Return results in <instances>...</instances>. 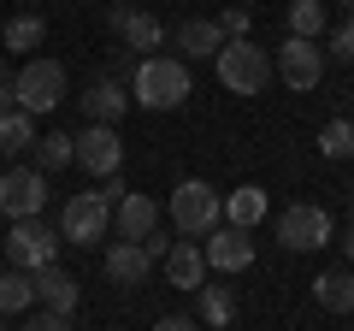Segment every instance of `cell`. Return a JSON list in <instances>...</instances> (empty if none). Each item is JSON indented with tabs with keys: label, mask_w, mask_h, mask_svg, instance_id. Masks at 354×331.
Here are the masks:
<instances>
[{
	"label": "cell",
	"mask_w": 354,
	"mask_h": 331,
	"mask_svg": "<svg viewBox=\"0 0 354 331\" xmlns=\"http://www.w3.org/2000/svg\"><path fill=\"white\" fill-rule=\"evenodd\" d=\"M48 260H59V231L41 225V219H12V237H6V267L41 272Z\"/></svg>",
	"instance_id": "6"
},
{
	"label": "cell",
	"mask_w": 354,
	"mask_h": 331,
	"mask_svg": "<svg viewBox=\"0 0 354 331\" xmlns=\"http://www.w3.org/2000/svg\"><path fill=\"white\" fill-rule=\"evenodd\" d=\"M18 107V95H12V83H6V89H0V113H12Z\"/></svg>",
	"instance_id": "33"
},
{
	"label": "cell",
	"mask_w": 354,
	"mask_h": 331,
	"mask_svg": "<svg viewBox=\"0 0 354 331\" xmlns=\"http://www.w3.org/2000/svg\"><path fill=\"white\" fill-rule=\"evenodd\" d=\"M48 207V172L36 166H6L0 172V213L6 219H36Z\"/></svg>",
	"instance_id": "8"
},
{
	"label": "cell",
	"mask_w": 354,
	"mask_h": 331,
	"mask_svg": "<svg viewBox=\"0 0 354 331\" xmlns=\"http://www.w3.org/2000/svg\"><path fill=\"white\" fill-rule=\"evenodd\" d=\"M165 213H171V225L183 231V237H207V231L225 219V195H218L213 184H201V178H183L171 190V207H165Z\"/></svg>",
	"instance_id": "3"
},
{
	"label": "cell",
	"mask_w": 354,
	"mask_h": 331,
	"mask_svg": "<svg viewBox=\"0 0 354 331\" xmlns=\"http://www.w3.org/2000/svg\"><path fill=\"white\" fill-rule=\"evenodd\" d=\"M24 307H36V278L18 272V267H6L0 272V314L12 319V314H24Z\"/></svg>",
	"instance_id": "23"
},
{
	"label": "cell",
	"mask_w": 354,
	"mask_h": 331,
	"mask_svg": "<svg viewBox=\"0 0 354 331\" xmlns=\"http://www.w3.org/2000/svg\"><path fill=\"white\" fill-rule=\"evenodd\" d=\"M218 30H225V42H236V36H248V30H254V18H248V6H230V12L218 18Z\"/></svg>",
	"instance_id": "29"
},
{
	"label": "cell",
	"mask_w": 354,
	"mask_h": 331,
	"mask_svg": "<svg viewBox=\"0 0 354 331\" xmlns=\"http://www.w3.org/2000/svg\"><path fill=\"white\" fill-rule=\"evenodd\" d=\"M213 71H218V83L230 95H266V83H272V53L254 48L248 36H236V42H225L213 53Z\"/></svg>",
	"instance_id": "2"
},
{
	"label": "cell",
	"mask_w": 354,
	"mask_h": 331,
	"mask_svg": "<svg viewBox=\"0 0 354 331\" xmlns=\"http://www.w3.org/2000/svg\"><path fill=\"white\" fill-rule=\"evenodd\" d=\"M71 160L88 178H113V172H124V142L113 125H88L83 136H71Z\"/></svg>",
	"instance_id": "9"
},
{
	"label": "cell",
	"mask_w": 354,
	"mask_h": 331,
	"mask_svg": "<svg viewBox=\"0 0 354 331\" xmlns=\"http://www.w3.org/2000/svg\"><path fill=\"white\" fill-rule=\"evenodd\" d=\"M195 296H201V319L207 325H230V319H236V296H230L225 284H201Z\"/></svg>",
	"instance_id": "25"
},
{
	"label": "cell",
	"mask_w": 354,
	"mask_h": 331,
	"mask_svg": "<svg viewBox=\"0 0 354 331\" xmlns=\"http://www.w3.org/2000/svg\"><path fill=\"white\" fill-rule=\"evenodd\" d=\"M0 42H6L12 53L41 48V42H48V18H41V12H12V18H6V30H0Z\"/></svg>",
	"instance_id": "22"
},
{
	"label": "cell",
	"mask_w": 354,
	"mask_h": 331,
	"mask_svg": "<svg viewBox=\"0 0 354 331\" xmlns=\"http://www.w3.org/2000/svg\"><path fill=\"white\" fill-rule=\"evenodd\" d=\"M266 213H272V202H266V190H260V184H242V190H230V195H225V225L254 231Z\"/></svg>",
	"instance_id": "19"
},
{
	"label": "cell",
	"mask_w": 354,
	"mask_h": 331,
	"mask_svg": "<svg viewBox=\"0 0 354 331\" xmlns=\"http://www.w3.org/2000/svg\"><path fill=\"white\" fill-rule=\"evenodd\" d=\"M319 154H325V160H348L354 154V125L348 118H330V125L319 130Z\"/></svg>",
	"instance_id": "26"
},
{
	"label": "cell",
	"mask_w": 354,
	"mask_h": 331,
	"mask_svg": "<svg viewBox=\"0 0 354 331\" xmlns=\"http://www.w3.org/2000/svg\"><path fill=\"white\" fill-rule=\"evenodd\" d=\"M12 95H18V107H24L30 118L53 113V107L65 101V65L59 60H30L24 71L12 77Z\"/></svg>",
	"instance_id": "5"
},
{
	"label": "cell",
	"mask_w": 354,
	"mask_h": 331,
	"mask_svg": "<svg viewBox=\"0 0 354 331\" xmlns=\"http://www.w3.org/2000/svg\"><path fill=\"white\" fill-rule=\"evenodd\" d=\"M36 148V118L24 113V107H12V113H0V154L6 160H18V154Z\"/></svg>",
	"instance_id": "21"
},
{
	"label": "cell",
	"mask_w": 354,
	"mask_h": 331,
	"mask_svg": "<svg viewBox=\"0 0 354 331\" xmlns=\"http://www.w3.org/2000/svg\"><path fill=\"white\" fill-rule=\"evenodd\" d=\"M330 237H337V225H330V213L313 207V202H295L290 213H278V242L290 249V255H313V249H325Z\"/></svg>",
	"instance_id": "7"
},
{
	"label": "cell",
	"mask_w": 354,
	"mask_h": 331,
	"mask_svg": "<svg viewBox=\"0 0 354 331\" xmlns=\"http://www.w3.org/2000/svg\"><path fill=\"white\" fill-rule=\"evenodd\" d=\"M130 101L148 107V113H177V107L189 101V65L165 60V53L136 60V71H130Z\"/></svg>",
	"instance_id": "1"
},
{
	"label": "cell",
	"mask_w": 354,
	"mask_h": 331,
	"mask_svg": "<svg viewBox=\"0 0 354 331\" xmlns=\"http://www.w3.org/2000/svg\"><path fill=\"white\" fill-rule=\"evenodd\" d=\"M113 231L124 242H142V237H153L160 231V207H153V195H136V190H124V202L113 207Z\"/></svg>",
	"instance_id": "15"
},
{
	"label": "cell",
	"mask_w": 354,
	"mask_h": 331,
	"mask_svg": "<svg viewBox=\"0 0 354 331\" xmlns=\"http://www.w3.org/2000/svg\"><path fill=\"white\" fill-rule=\"evenodd\" d=\"M30 278H36V302L48 307V314H65V319L77 314V302H83V284H77L71 272L59 267V260H48V267L30 272Z\"/></svg>",
	"instance_id": "13"
},
{
	"label": "cell",
	"mask_w": 354,
	"mask_h": 331,
	"mask_svg": "<svg viewBox=\"0 0 354 331\" xmlns=\"http://www.w3.org/2000/svg\"><path fill=\"white\" fill-rule=\"evenodd\" d=\"M18 331H65V314H48V307H41V314H36V319H24Z\"/></svg>",
	"instance_id": "30"
},
{
	"label": "cell",
	"mask_w": 354,
	"mask_h": 331,
	"mask_svg": "<svg viewBox=\"0 0 354 331\" xmlns=\"http://www.w3.org/2000/svg\"><path fill=\"white\" fill-rule=\"evenodd\" d=\"M325 48L337 53L342 65H354V12L342 18V24H325Z\"/></svg>",
	"instance_id": "28"
},
{
	"label": "cell",
	"mask_w": 354,
	"mask_h": 331,
	"mask_svg": "<svg viewBox=\"0 0 354 331\" xmlns=\"http://www.w3.org/2000/svg\"><path fill=\"white\" fill-rule=\"evenodd\" d=\"M342 12H354V0H342Z\"/></svg>",
	"instance_id": "35"
},
{
	"label": "cell",
	"mask_w": 354,
	"mask_h": 331,
	"mask_svg": "<svg viewBox=\"0 0 354 331\" xmlns=\"http://www.w3.org/2000/svg\"><path fill=\"white\" fill-rule=\"evenodd\" d=\"M201 255H207V272H248V267H254V231L225 225V219H218V225L207 231Z\"/></svg>",
	"instance_id": "11"
},
{
	"label": "cell",
	"mask_w": 354,
	"mask_h": 331,
	"mask_svg": "<svg viewBox=\"0 0 354 331\" xmlns=\"http://www.w3.org/2000/svg\"><path fill=\"white\" fill-rule=\"evenodd\" d=\"M153 331H201V325L189 314H165V319H153Z\"/></svg>",
	"instance_id": "31"
},
{
	"label": "cell",
	"mask_w": 354,
	"mask_h": 331,
	"mask_svg": "<svg viewBox=\"0 0 354 331\" xmlns=\"http://www.w3.org/2000/svg\"><path fill=\"white\" fill-rule=\"evenodd\" d=\"M342 255L354 260V219H348V225H342Z\"/></svg>",
	"instance_id": "32"
},
{
	"label": "cell",
	"mask_w": 354,
	"mask_h": 331,
	"mask_svg": "<svg viewBox=\"0 0 354 331\" xmlns=\"http://www.w3.org/2000/svg\"><path fill=\"white\" fill-rule=\"evenodd\" d=\"M6 83H12V65H6V60H0V89H6Z\"/></svg>",
	"instance_id": "34"
},
{
	"label": "cell",
	"mask_w": 354,
	"mask_h": 331,
	"mask_svg": "<svg viewBox=\"0 0 354 331\" xmlns=\"http://www.w3.org/2000/svg\"><path fill=\"white\" fill-rule=\"evenodd\" d=\"M148 272H153V255L142 249V242H124V237H118L113 249H106V278H113V284H142Z\"/></svg>",
	"instance_id": "18"
},
{
	"label": "cell",
	"mask_w": 354,
	"mask_h": 331,
	"mask_svg": "<svg viewBox=\"0 0 354 331\" xmlns=\"http://www.w3.org/2000/svg\"><path fill=\"white\" fill-rule=\"evenodd\" d=\"M113 231V202L101 190H77L71 202L59 207V237L77 242V249H95V242Z\"/></svg>",
	"instance_id": "4"
},
{
	"label": "cell",
	"mask_w": 354,
	"mask_h": 331,
	"mask_svg": "<svg viewBox=\"0 0 354 331\" xmlns=\"http://www.w3.org/2000/svg\"><path fill=\"white\" fill-rule=\"evenodd\" d=\"M77 101H83L88 125H118V118H124V107H130V89L118 83V77H95V83H88V95H77Z\"/></svg>",
	"instance_id": "16"
},
{
	"label": "cell",
	"mask_w": 354,
	"mask_h": 331,
	"mask_svg": "<svg viewBox=\"0 0 354 331\" xmlns=\"http://www.w3.org/2000/svg\"><path fill=\"white\" fill-rule=\"evenodd\" d=\"M213 331H230V325H213Z\"/></svg>",
	"instance_id": "37"
},
{
	"label": "cell",
	"mask_w": 354,
	"mask_h": 331,
	"mask_svg": "<svg viewBox=\"0 0 354 331\" xmlns=\"http://www.w3.org/2000/svg\"><path fill=\"white\" fill-rule=\"evenodd\" d=\"M165 278L171 290H201L207 284V255H201V237H183L165 249Z\"/></svg>",
	"instance_id": "14"
},
{
	"label": "cell",
	"mask_w": 354,
	"mask_h": 331,
	"mask_svg": "<svg viewBox=\"0 0 354 331\" xmlns=\"http://www.w3.org/2000/svg\"><path fill=\"white\" fill-rule=\"evenodd\" d=\"M106 24H113L118 42H124L130 53H142V60L165 42V24H160L153 12H142V6H113V12H106Z\"/></svg>",
	"instance_id": "12"
},
{
	"label": "cell",
	"mask_w": 354,
	"mask_h": 331,
	"mask_svg": "<svg viewBox=\"0 0 354 331\" xmlns=\"http://www.w3.org/2000/svg\"><path fill=\"white\" fill-rule=\"evenodd\" d=\"M0 331H6V314H0Z\"/></svg>",
	"instance_id": "36"
},
{
	"label": "cell",
	"mask_w": 354,
	"mask_h": 331,
	"mask_svg": "<svg viewBox=\"0 0 354 331\" xmlns=\"http://www.w3.org/2000/svg\"><path fill=\"white\" fill-rule=\"evenodd\" d=\"M218 48H225L218 18H189V24H177V53H183V65L189 60H213Z\"/></svg>",
	"instance_id": "17"
},
{
	"label": "cell",
	"mask_w": 354,
	"mask_h": 331,
	"mask_svg": "<svg viewBox=\"0 0 354 331\" xmlns=\"http://www.w3.org/2000/svg\"><path fill=\"white\" fill-rule=\"evenodd\" d=\"M272 71H278L290 89H313L319 77H325V48H319V42H307V36H283Z\"/></svg>",
	"instance_id": "10"
},
{
	"label": "cell",
	"mask_w": 354,
	"mask_h": 331,
	"mask_svg": "<svg viewBox=\"0 0 354 331\" xmlns=\"http://www.w3.org/2000/svg\"><path fill=\"white\" fill-rule=\"evenodd\" d=\"M313 302L325 307V314H354V272H342V267L319 272L313 278Z\"/></svg>",
	"instance_id": "20"
},
{
	"label": "cell",
	"mask_w": 354,
	"mask_h": 331,
	"mask_svg": "<svg viewBox=\"0 0 354 331\" xmlns=\"http://www.w3.org/2000/svg\"><path fill=\"white\" fill-rule=\"evenodd\" d=\"M283 24H290V36H307V42H319L325 36V0H290V12H283Z\"/></svg>",
	"instance_id": "24"
},
{
	"label": "cell",
	"mask_w": 354,
	"mask_h": 331,
	"mask_svg": "<svg viewBox=\"0 0 354 331\" xmlns=\"http://www.w3.org/2000/svg\"><path fill=\"white\" fill-rule=\"evenodd\" d=\"M59 166H71V136L65 130L36 136V172H59Z\"/></svg>",
	"instance_id": "27"
}]
</instances>
